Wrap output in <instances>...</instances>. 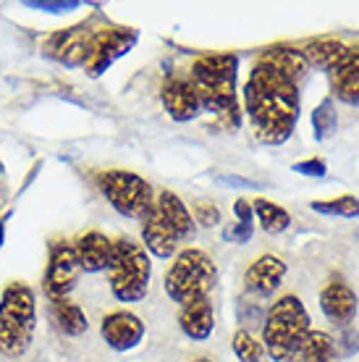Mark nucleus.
I'll return each instance as SVG.
<instances>
[{
  "mask_svg": "<svg viewBox=\"0 0 359 362\" xmlns=\"http://www.w3.org/2000/svg\"><path fill=\"white\" fill-rule=\"evenodd\" d=\"M244 110L262 145H283L299 121V84L257 61L244 84Z\"/></svg>",
  "mask_w": 359,
  "mask_h": 362,
  "instance_id": "obj_1",
  "label": "nucleus"
},
{
  "mask_svg": "<svg viewBox=\"0 0 359 362\" xmlns=\"http://www.w3.org/2000/svg\"><path fill=\"white\" fill-rule=\"evenodd\" d=\"M236 76H239V58L234 53L202 55L192 64L189 71V82L197 92L202 110L225 118L231 127L239 124Z\"/></svg>",
  "mask_w": 359,
  "mask_h": 362,
  "instance_id": "obj_2",
  "label": "nucleus"
},
{
  "mask_svg": "<svg viewBox=\"0 0 359 362\" xmlns=\"http://www.w3.org/2000/svg\"><path fill=\"white\" fill-rule=\"evenodd\" d=\"M312 320L297 294L276 299L262 317V346L273 362H299Z\"/></svg>",
  "mask_w": 359,
  "mask_h": 362,
  "instance_id": "obj_3",
  "label": "nucleus"
},
{
  "mask_svg": "<svg viewBox=\"0 0 359 362\" xmlns=\"http://www.w3.org/2000/svg\"><path fill=\"white\" fill-rule=\"evenodd\" d=\"M35 291L21 281H11L0 294V354H6L11 360L27 354L35 339Z\"/></svg>",
  "mask_w": 359,
  "mask_h": 362,
  "instance_id": "obj_4",
  "label": "nucleus"
},
{
  "mask_svg": "<svg viewBox=\"0 0 359 362\" xmlns=\"http://www.w3.org/2000/svg\"><path fill=\"white\" fill-rule=\"evenodd\" d=\"M110 276V291L118 302H142L150 291V281H153V260L150 252L144 250L139 242L129 239V236H118L113 239V255H110L108 265Z\"/></svg>",
  "mask_w": 359,
  "mask_h": 362,
  "instance_id": "obj_5",
  "label": "nucleus"
},
{
  "mask_svg": "<svg viewBox=\"0 0 359 362\" xmlns=\"http://www.w3.org/2000/svg\"><path fill=\"white\" fill-rule=\"evenodd\" d=\"M216 284H218L216 260L207 252L197 250V247H189V250H181L176 255L171 268L165 271L163 289H165V294L176 305L184 308L189 302L210 297V291L216 289Z\"/></svg>",
  "mask_w": 359,
  "mask_h": 362,
  "instance_id": "obj_6",
  "label": "nucleus"
},
{
  "mask_svg": "<svg viewBox=\"0 0 359 362\" xmlns=\"http://www.w3.org/2000/svg\"><path fill=\"white\" fill-rule=\"evenodd\" d=\"M100 192L105 194L110 208L124 218L142 221L155 208V194L150 181L131 171H102L98 176Z\"/></svg>",
  "mask_w": 359,
  "mask_h": 362,
  "instance_id": "obj_7",
  "label": "nucleus"
},
{
  "mask_svg": "<svg viewBox=\"0 0 359 362\" xmlns=\"http://www.w3.org/2000/svg\"><path fill=\"white\" fill-rule=\"evenodd\" d=\"M136 29H126V27H110V29H100L92 37L90 55H87V74L90 76H102L110 66L116 64L118 58H124L131 47L136 45Z\"/></svg>",
  "mask_w": 359,
  "mask_h": 362,
  "instance_id": "obj_8",
  "label": "nucleus"
},
{
  "mask_svg": "<svg viewBox=\"0 0 359 362\" xmlns=\"http://www.w3.org/2000/svg\"><path fill=\"white\" fill-rule=\"evenodd\" d=\"M79 260L73 252V242H55L50 247V260L45 271V291L50 299H66L79 281Z\"/></svg>",
  "mask_w": 359,
  "mask_h": 362,
  "instance_id": "obj_9",
  "label": "nucleus"
},
{
  "mask_svg": "<svg viewBox=\"0 0 359 362\" xmlns=\"http://www.w3.org/2000/svg\"><path fill=\"white\" fill-rule=\"evenodd\" d=\"M320 310L328 317V323L346 331L357 320V313H359L357 291L351 289L341 276H331L328 284L320 289Z\"/></svg>",
  "mask_w": 359,
  "mask_h": 362,
  "instance_id": "obj_10",
  "label": "nucleus"
},
{
  "mask_svg": "<svg viewBox=\"0 0 359 362\" xmlns=\"http://www.w3.org/2000/svg\"><path fill=\"white\" fill-rule=\"evenodd\" d=\"M92 37H95V32L87 24H76V27H69L63 32H55L47 40L45 53L66 66H84L87 55H90Z\"/></svg>",
  "mask_w": 359,
  "mask_h": 362,
  "instance_id": "obj_11",
  "label": "nucleus"
},
{
  "mask_svg": "<svg viewBox=\"0 0 359 362\" xmlns=\"http://www.w3.org/2000/svg\"><path fill=\"white\" fill-rule=\"evenodd\" d=\"M100 334L105 339V344L116 352H129L134 346L142 344L144 339V323L142 317L129 313V310H113L102 317Z\"/></svg>",
  "mask_w": 359,
  "mask_h": 362,
  "instance_id": "obj_12",
  "label": "nucleus"
},
{
  "mask_svg": "<svg viewBox=\"0 0 359 362\" xmlns=\"http://www.w3.org/2000/svg\"><path fill=\"white\" fill-rule=\"evenodd\" d=\"M160 100H163V108L168 110V116L173 121H179V124L194 121L202 113L197 92H194L192 82L184 79V76H168L160 87Z\"/></svg>",
  "mask_w": 359,
  "mask_h": 362,
  "instance_id": "obj_13",
  "label": "nucleus"
},
{
  "mask_svg": "<svg viewBox=\"0 0 359 362\" xmlns=\"http://www.w3.org/2000/svg\"><path fill=\"white\" fill-rule=\"evenodd\" d=\"M286 263L278 255H260L254 263L244 271V289L254 297H270L286 279Z\"/></svg>",
  "mask_w": 359,
  "mask_h": 362,
  "instance_id": "obj_14",
  "label": "nucleus"
},
{
  "mask_svg": "<svg viewBox=\"0 0 359 362\" xmlns=\"http://www.w3.org/2000/svg\"><path fill=\"white\" fill-rule=\"evenodd\" d=\"M331 92L346 105H359V45H346L339 64L328 71Z\"/></svg>",
  "mask_w": 359,
  "mask_h": 362,
  "instance_id": "obj_15",
  "label": "nucleus"
},
{
  "mask_svg": "<svg viewBox=\"0 0 359 362\" xmlns=\"http://www.w3.org/2000/svg\"><path fill=\"white\" fill-rule=\"evenodd\" d=\"M155 210L160 213V218L165 221V226L179 236V242H184V239H194V234H197V223H194V218H192V210L184 205V199H181L176 192L163 189L160 194L155 197Z\"/></svg>",
  "mask_w": 359,
  "mask_h": 362,
  "instance_id": "obj_16",
  "label": "nucleus"
},
{
  "mask_svg": "<svg viewBox=\"0 0 359 362\" xmlns=\"http://www.w3.org/2000/svg\"><path fill=\"white\" fill-rule=\"evenodd\" d=\"M73 252H76L79 268L84 273L108 271L110 255H113V239H108L100 231H87L73 242Z\"/></svg>",
  "mask_w": 359,
  "mask_h": 362,
  "instance_id": "obj_17",
  "label": "nucleus"
},
{
  "mask_svg": "<svg viewBox=\"0 0 359 362\" xmlns=\"http://www.w3.org/2000/svg\"><path fill=\"white\" fill-rule=\"evenodd\" d=\"M142 242L144 250L160 260H168L173 255H179V236L173 234L171 228L165 226V221L160 218L158 210H150L147 216L142 218Z\"/></svg>",
  "mask_w": 359,
  "mask_h": 362,
  "instance_id": "obj_18",
  "label": "nucleus"
},
{
  "mask_svg": "<svg viewBox=\"0 0 359 362\" xmlns=\"http://www.w3.org/2000/svg\"><path fill=\"white\" fill-rule=\"evenodd\" d=\"M179 328L184 331V336L194 339V341L210 339L213 328H216V310L210 305V297L184 305L179 313Z\"/></svg>",
  "mask_w": 359,
  "mask_h": 362,
  "instance_id": "obj_19",
  "label": "nucleus"
},
{
  "mask_svg": "<svg viewBox=\"0 0 359 362\" xmlns=\"http://www.w3.org/2000/svg\"><path fill=\"white\" fill-rule=\"evenodd\" d=\"M260 64H268L273 66L278 74H283L288 82L299 84L302 79L307 76L310 71V64L305 61V55L299 47H291V45H270L262 50V55L257 58Z\"/></svg>",
  "mask_w": 359,
  "mask_h": 362,
  "instance_id": "obj_20",
  "label": "nucleus"
},
{
  "mask_svg": "<svg viewBox=\"0 0 359 362\" xmlns=\"http://www.w3.org/2000/svg\"><path fill=\"white\" fill-rule=\"evenodd\" d=\"M50 315H53L55 326L61 328L66 336H81L90 323H87V313L71 302V299H53V305H50Z\"/></svg>",
  "mask_w": 359,
  "mask_h": 362,
  "instance_id": "obj_21",
  "label": "nucleus"
},
{
  "mask_svg": "<svg viewBox=\"0 0 359 362\" xmlns=\"http://www.w3.org/2000/svg\"><path fill=\"white\" fill-rule=\"evenodd\" d=\"M343 50H346V45H343L341 40L320 37V40L307 42V45L302 47V55H305V61L310 66H317V69H323V71L328 74L333 66L339 64V58L343 55Z\"/></svg>",
  "mask_w": 359,
  "mask_h": 362,
  "instance_id": "obj_22",
  "label": "nucleus"
},
{
  "mask_svg": "<svg viewBox=\"0 0 359 362\" xmlns=\"http://www.w3.org/2000/svg\"><path fill=\"white\" fill-rule=\"evenodd\" d=\"M252 208H254V218L260 221V228L268 236H278L291 226V216H288V210L281 208V205H276V202H270V199L257 197L254 202H252Z\"/></svg>",
  "mask_w": 359,
  "mask_h": 362,
  "instance_id": "obj_23",
  "label": "nucleus"
},
{
  "mask_svg": "<svg viewBox=\"0 0 359 362\" xmlns=\"http://www.w3.org/2000/svg\"><path fill=\"white\" fill-rule=\"evenodd\" d=\"M339 360V346L336 339L325 331H310L307 336V344L302 349V360L299 362H336Z\"/></svg>",
  "mask_w": 359,
  "mask_h": 362,
  "instance_id": "obj_24",
  "label": "nucleus"
},
{
  "mask_svg": "<svg viewBox=\"0 0 359 362\" xmlns=\"http://www.w3.org/2000/svg\"><path fill=\"white\" fill-rule=\"evenodd\" d=\"M339 129V116H336V103L333 98H325L317 108L312 110V132L317 142H325L331 139Z\"/></svg>",
  "mask_w": 359,
  "mask_h": 362,
  "instance_id": "obj_25",
  "label": "nucleus"
},
{
  "mask_svg": "<svg viewBox=\"0 0 359 362\" xmlns=\"http://www.w3.org/2000/svg\"><path fill=\"white\" fill-rule=\"evenodd\" d=\"M310 208L320 216H331V218H359V197L354 194H341V197L333 199H317Z\"/></svg>",
  "mask_w": 359,
  "mask_h": 362,
  "instance_id": "obj_26",
  "label": "nucleus"
},
{
  "mask_svg": "<svg viewBox=\"0 0 359 362\" xmlns=\"http://www.w3.org/2000/svg\"><path fill=\"white\" fill-rule=\"evenodd\" d=\"M231 346H234L236 357L242 362H262V357H265L262 341H257L254 334L247 331V328H239V331H236L234 339H231Z\"/></svg>",
  "mask_w": 359,
  "mask_h": 362,
  "instance_id": "obj_27",
  "label": "nucleus"
},
{
  "mask_svg": "<svg viewBox=\"0 0 359 362\" xmlns=\"http://www.w3.org/2000/svg\"><path fill=\"white\" fill-rule=\"evenodd\" d=\"M192 218H194L197 226L216 228L220 223V208H218L216 202H210V199H199V202H194V208H192Z\"/></svg>",
  "mask_w": 359,
  "mask_h": 362,
  "instance_id": "obj_28",
  "label": "nucleus"
},
{
  "mask_svg": "<svg viewBox=\"0 0 359 362\" xmlns=\"http://www.w3.org/2000/svg\"><path fill=\"white\" fill-rule=\"evenodd\" d=\"M294 171L302 173V176H310V179H323L328 173V165L320 158H310V160H302V163L294 165Z\"/></svg>",
  "mask_w": 359,
  "mask_h": 362,
  "instance_id": "obj_29",
  "label": "nucleus"
},
{
  "mask_svg": "<svg viewBox=\"0 0 359 362\" xmlns=\"http://www.w3.org/2000/svg\"><path fill=\"white\" fill-rule=\"evenodd\" d=\"M252 234H254V226H244V223H234V226H228L223 231V239L225 242H239V245H244V242H249Z\"/></svg>",
  "mask_w": 359,
  "mask_h": 362,
  "instance_id": "obj_30",
  "label": "nucleus"
},
{
  "mask_svg": "<svg viewBox=\"0 0 359 362\" xmlns=\"http://www.w3.org/2000/svg\"><path fill=\"white\" fill-rule=\"evenodd\" d=\"M234 216H236V223H244V226H252V223H254V208H252L249 199H244V197L236 199Z\"/></svg>",
  "mask_w": 359,
  "mask_h": 362,
  "instance_id": "obj_31",
  "label": "nucleus"
},
{
  "mask_svg": "<svg viewBox=\"0 0 359 362\" xmlns=\"http://www.w3.org/2000/svg\"><path fill=\"white\" fill-rule=\"evenodd\" d=\"M3 226H6V221L0 218V245H3Z\"/></svg>",
  "mask_w": 359,
  "mask_h": 362,
  "instance_id": "obj_32",
  "label": "nucleus"
},
{
  "mask_svg": "<svg viewBox=\"0 0 359 362\" xmlns=\"http://www.w3.org/2000/svg\"><path fill=\"white\" fill-rule=\"evenodd\" d=\"M194 362H213V360H194Z\"/></svg>",
  "mask_w": 359,
  "mask_h": 362,
  "instance_id": "obj_33",
  "label": "nucleus"
}]
</instances>
